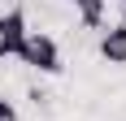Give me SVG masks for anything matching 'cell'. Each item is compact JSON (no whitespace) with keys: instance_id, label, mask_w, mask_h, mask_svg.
<instances>
[{"instance_id":"cell-1","label":"cell","mask_w":126,"mask_h":121,"mask_svg":"<svg viewBox=\"0 0 126 121\" xmlns=\"http://www.w3.org/2000/svg\"><path fill=\"white\" fill-rule=\"evenodd\" d=\"M17 60L31 65V69H39V73H61V48H57V39L44 35V30H31V35H26Z\"/></svg>"},{"instance_id":"cell-2","label":"cell","mask_w":126,"mask_h":121,"mask_svg":"<svg viewBox=\"0 0 126 121\" xmlns=\"http://www.w3.org/2000/svg\"><path fill=\"white\" fill-rule=\"evenodd\" d=\"M26 35H31V26H26V13L22 9H4V13H0V56L17 60Z\"/></svg>"},{"instance_id":"cell-3","label":"cell","mask_w":126,"mask_h":121,"mask_svg":"<svg viewBox=\"0 0 126 121\" xmlns=\"http://www.w3.org/2000/svg\"><path fill=\"white\" fill-rule=\"evenodd\" d=\"M100 56L109 60V65H126V22L109 26L100 35Z\"/></svg>"},{"instance_id":"cell-4","label":"cell","mask_w":126,"mask_h":121,"mask_svg":"<svg viewBox=\"0 0 126 121\" xmlns=\"http://www.w3.org/2000/svg\"><path fill=\"white\" fill-rule=\"evenodd\" d=\"M70 4L83 13L87 26H100V22H104V0H70Z\"/></svg>"},{"instance_id":"cell-5","label":"cell","mask_w":126,"mask_h":121,"mask_svg":"<svg viewBox=\"0 0 126 121\" xmlns=\"http://www.w3.org/2000/svg\"><path fill=\"white\" fill-rule=\"evenodd\" d=\"M0 121H17V108H13L4 95H0Z\"/></svg>"},{"instance_id":"cell-6","label":"cell","mask_w":126,"mask_h":121,"mask_svg":"<svg viewBox=\"0 0 126 121\" xmlns=\"http://www.w3.org/2000/svg\"><path fill=\"white\" fill-rule=\"evenodd\" d=\"M122 4H126V0H122Z\"/></svg>"}]
</instances>
